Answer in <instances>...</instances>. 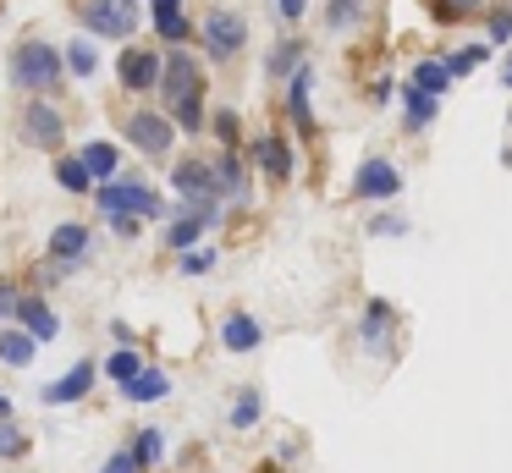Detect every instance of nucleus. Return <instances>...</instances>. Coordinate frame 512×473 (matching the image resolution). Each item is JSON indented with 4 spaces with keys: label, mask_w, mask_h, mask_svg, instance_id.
<instances>
[{
    "label": "nucleus",
    "mask_w": 512,
    "mask_h": 473,
    "mask_svg": "<svg viewBox=\"0 0 512 473\" xmlns=\"http://www.w3.org/2000/svg\"><path fill=\"white\" fill-rule=\"evenodd\" d=\"M133 457L144 462V468H160V462H166V435H160V429H138V435H133Z\"/></svg>",
    "instance_id": "32"
},
{
    "label": "nucleus",
    "mask_w": 512,
    "mask_h": 473,
    "mask_svg": "<svg viewBox=\"0 0 512 473\" xmlns=\"http://www.w3.org/2000/svg\"><path fill=\"white\" fill-rule=\"evenodd\" d=\"M358 17H364V0H325V28H331V33L353 28Z\"/></svg>",
    "instance_id": "34"
},
{
    "label": "nucleus",
    "mask_w": 512,
    "mask_h": 473,
    "mask_svg": "<svg viewBox=\"0 0 512 473\" xmlns=\"http://www.w3.org/2000/svg\"><path fill=\"white\" fill-rule=\"evenodd\" d=\"M501 88L512 94V55H507V66H501Z\"/></svg>",
    "instance_id": "46"
},
{
    "label": "nucleus",
    "mask_w": 512,
    "mask_h": 473,
    "mask_svg": "<svg viewBox=\"0 0 512 473\" xmlns=\"http://www.w3.org/2000/svg\"><path fill=\"white\" fill-rule=\"evenodd\" d=\"M149 6H177V0H149Z\"/></svg>",
    "instance_id": "48"
},
{
    "label": "nucleus",
    "mask_w": 512,
    "mask_h": 473,
    "mask_svg": "<svg viewBox=\"0 0 512 473\" xmlns=\"http://www.w3.org/2000/svg\"><path fill=\"white\" fill-rule=\"evenodd\" d=\"M23 297H28V292H17L12 281H0V325H6V319H17V314H23Z\"/></svg>",
    "instance_id": "40"
},
{
    "label": "nucleus",
    "mask_w": 512,
    "mask_h": 473,
    "mask_svg": "<svg viewBox=\"0 0 512 473\" xmlns=\"http://www.w3.org/2000/svg\"><path fill=\"white\" fill-rule=\"evenodd\" d=\"M39 347H45V341L28 325H0V363H6V369H28Z\"/></svg>",
    "instance_id": "14"
},
{
    "label": "nucleus",
    "mask_w": 512,
    "mask_h": 473,
    "mask_svg": "<svg viewBox=\"0 0 512 473\" xmlns=\"http://www.w3.org/2000/svg\"><path fill=\"white\" fill-rule=\"evenodd\" d=\"M0 457H6V462L28 457V429L17 424V418H0Z\"/></svg>",
    "instance_id": "33"
},
{
    "label": "nucleus",
    "mask_w": 512,
    "mask_h": 473,
    "mask_svg": "<svg viewBox=\"0 0 512 473\" xmlns=\"http://www.w3.org/2000/svg\"><path fill=\"white\" fill-rule=\"evenodd\" d=\"M17 138H23L28 149L61 154V143H67V116H61V105H50V94H28L23 110H17Z\"/></svg>",
    "instance_id": "2"
},
{
    "label": "nucleus",
    "mask_w": 512,
    "mask_h": 473,
    "mask_svg": "<svg viewBox=\"0 0 512 473\" xmlns=\"http://www.w3.org/2000/svg\"><path fill=\"white\" fill-rule=\"evenodd\" d=\"M254 154H259V171L270 176V182H292V149L281 132H265V138H254Z\"/></svg>",
    "instance_id": "16"
},
{
    "label": "nucleus",
    "mask_w": 512,
    "mask_h": 473,
    "mask_svg": "<svg viewBox=\"0 0 512 473\" xmlns=\"http://www.w3.org/2000/svg\"><path fill=\"white\" fill-rule=\"evenodd\" d=\"M259 418H265V396H259L254 385H243V391L232 396V407H226V424H232L237 435H248V429H254Z\"/></svg>",
    "instance_id": "23"
},
{
    "label": "nucleus",
    "mask_w": 512,
    "mask_h": 473,
    "mask_svg": "<svg viewBox=\"0 0 512 473\" xmlns=\"http://www.w3.org/2000/svg\"><path fill=\"white\" fill-rule=\"evenodd\" d=\"M17 325H28L39 341H56V336H61V319L50 314V303H45L39 292H28V297H23V314H17Z\"/></svg>",
    "instance_id": "21"
},
{
    "label": "nucleus",
    "mask_w": 512,
    "mask_h": 473,
    "mask_svg": "<svg viewBox=\"0 0 512 473\" xmlns=\"http://www.w3.org/2000/svg\"><path fill=\"white\" fill-rule=\"evenodd\" d=\"M397 99V83L391 77H375V88H369V105H391Z\"/></svg>",
    "instance_id": "44"
},
{
    "label": "nucleus",
    "mask_w": 512,
    "mask_h": 473,
    "mask_svg": "<svg viewBox=\"0 0 512 473\" xmlns=\"http://www.w3.org/2000/svg\"><path fill=\"white\" fill-rule=\"evenodd\" d=\"M485 61H490V44H463V50H452V55H446L452 77H468L474 66H485Z\"/></svg>",
    "instance_id": "35"
},
{
    "label": "nucleus",
    "mask_w": 512,
    "mask_h": 473,
    "mask_svg": "<svg viewBox=\"0 0 512 473\" xmlns=\"http://www.w3.org/2000/svg\"><path fill=\"white\" fill-rule=\"evenodd\" d=\"M210 264H215V253H210V248H188V253H182V264H177V270L193 281V275H210Z\"/></svg>",
    "instance_id": "38"
},
{
    "label": "nucleus",
    "mask_w": 512,
    "mask_h": 473,
    "mask_svg": "<svg viewBox=\"0 0 512 473\" xmlns=\"http://www.w3.org/2000/svg\"><path fill=\"white\" fill-rule=\"evenodd\" d=\"M199 39H204V55H210V61H237V55H243V44H248L243 11H210V17H204V28H199Z\"/></svg>",
    "instance_id": "5"
},
{
    "label": "nucleus",
    "mask_w": 512,
    "mask_h": 473,
    "mask_svg": "<svg viewBox=\"0 0 512 473\" xmlns=\"http://www.w3.org/2000/svg\"><path fill=\"white\" fill-rule=\"evenodd\" d=\"M215 171H221V193H226V198H237V204H248V198H254V182H248V160H243L237 149H221Z\"/></svg>",
    "instance_id": "17"
},
{
    "label": "nucleus",
    "mask_w": 512,
    "mask_h": 473,
    "mask_svg": "<svg viewBox=\"0 0 512 473\" xmlns=\"http://www.w3.org/2000/svg\"><path fill=\"white\" fill-rule=\"evenodd\" d=\"M149 17H155V33L166 44H188L193 39V17L182 11V0H177V6H149Z\"/></svg>",
    "instance_id": "22"
},
{
    "label": "nucleus",
    "mask_w": 512,
    "mask_h": 473,
    "mask_svg": "<svg viewBox=\"0 0 512 473\" xmlns=\"http://www.w3.org/2000/svg\"><path fill=\"white\" fill-rule=\"evenodd\" d=\"M397 193H402V171L386 160V154H369V160L358 165V176H353V198L380 204V198H397Z\"/></svg>",
    "instance_id": "9"
},
{
    "label": "nucleus",
    "mask_w": 512,
    "mask_h": 473,
    "mask_svg": "<svg viewBox=\"0 0 512 473\" xmlns=\"http://www.w3.org/2000/svg\"><path fill=\"white\" fill-rule=\"evenodd\" d=\"M435 110H441V99H435V94H424V88H402V127H408V132H424V127H430V121H435Z\"/></svg>",
    "instance_id": "19"
},
{
    "label": "nucleus",
    "mask_w": 512,
    "mask_h": 473,
    "mask_svg": "<svg viewBox=\"0 0 512 473\" xmlns=\"http://www.w3.org/2000/svg\"><path fill=\"white\" fill-rule=\"evenodd\" d=\"M166 391H171V374L149 363L144 374H133V380L122 385V402H160V396H166Z\"/></svg>",
    "instance_id": "24"
},
{
    "label": "nucleus",
    "mask_w": 512,
    "mask_h": 473,
    "mask_svg": "<svg viewBox=\"0 0 512 473\" xmlns=\"http://www.w3.org/2000/svg\"><path fill=\"white\" fill-rule=\"evenodd\" d=\"M188 94H204V72L188 50H171L166 55V77H160V99H188Z\"/></svg>",
    "instance_id": "11"
},
{
    "label": "nucleus",
    "mask_w": 512,
    "mask_h": 473,
    "mask_svg": "<svg viewBox=\"0 0 512 473\" xmlns=\"http://www.w3.org/2000/svg\"><path fill=\"white\" fill-rule=\"evenodd\" d=\"M408 83H413V88H424V94H435V99H441L446 88L457 83V77H452V66H446V61H413V77H408Z\"/></svg>",
    "instance_id": "26"
},
{
    "label": "nucleus",
    "mask_w": 512,
    "mask_h": 473,
    "mask_svg": "<svg viewBox=\"0 0 512 473\" xmlns=\"http://www.w3.org/2000/svg\"><path fill=\"white\" fill-rule=\"evenodd\" d=\"M61 50H67L72 77H94V72H100V44H94V33H83V39L61 44Z\"/></svg>",
    "instance_id": "28"
},
{
    "label": "nucleus",
    "mask_w": 512,
    "mask_h": 473,
    "mask_svg": "<svg viewBox=\"0 0 512 473\" xmlns=\"http://www.w3.org/2000/svg\"><path fill=\"white\" fill-rule=\"evenodd\" d=\"M89 391H94V358H78L61 380H50L45 391H39V402L45 407H72V402H83Z\"/></svg>",
    "instance_id": "12"
},
{
    "label": "nucleus",
    "mask_w": 512,
    "mask_h": 473,
    "mask_svg": "<svg viewBox=\"0 0 512 473\" xmlns=\"http://www.w3.org/2000/svg\"><path fill=\"white\" fill-rule=\"evenodd\" d=\"M116 77H122L127 94H160L166 61H160L155 50H144V44H133V50H122V61H116Z\"/></svg>",
    "instance_id": "8"
},
{
    "label": "nucleus",
    "mask_w": 512,
    "mask_h": 473,
    "mask_svg": "<svg viewBox=\"0 0 512 473\" xmlns=\"http://www.w3.org/2000/svg\"><path fill=\"white\" fill-rule=\"evenodd\" d=\"M83 160H89L94 182H116V165H122V154H116L111 143H89V149H83Z\"/></svg>",
    "instance_id": "31"
},
{
    "label": "nucleus",
    "mask_w": 512,
    "mask_h": 473,
    "mask_svg": "<svg viewBox=\"0 0 512 473\" xmlns=\"http://www.w3.org/2000/svg\"><path fill=\"white\" fill-rule=\"evenodd\" d=\"M358 341H364V352H375V358H391L397 352V308L386 303V297H369L364 314H358Z\"/></svg>",
    "instance_id": "7"
},
{
    "label": "nucleus",
    "mask_w": 512,
    "mask_h": 473,
    "mask_svg": "<svg viewBox=\"0 0 512 473\" xmlns=\"http://www.w3.org/2000/svg\"><path fill=\"white\" fill-rule=\"evenodd\" d=\"M270 11H276L281 22H298L303 11H309V0H276V6H270Z\"/></svg>",
    "instance_id": "45"
},
{
    "label": "nucleus",
    "mask_w": 512,
    "mask_h": 473,
    "mask_svg": "<svg viewBox=\"0 0 512 473\" xmlns=\"http://www.w3.org/2000/svg\"><path fill=\"white\" fill-rule=\"evenodd\" d=\"M221 347L237 352V358H243V352H259V347H265V325H259L254 314H243V308H237V314L221 319Z\"/></svg>",
    "instance_id": "13"
},
{
    "label": "nucleus",
    "mask_w": 512,
    "mask_h": 473,
    "mask_svg": "<svg viewBox=\"0 0 512 473\" xmlns=\"http://www.w3.org/2000/svg\"><path fill=\"white\" fill-rule=\"evenodd\" d=\"M309 94H314V66H298V72L287 77V110H292V121H298L303 132H314V110H309Z\"/></svg>",
    "instance_id": "18"
},
{
    "label": "nucleus",
    "mask_w": 512,
    "mask_h": 473,
    "mask_svg": "<svg viewBox=\"0 0 512 473\" xmlns=\"http://www.w3.org/2000/svg\"><path fill=\"white\" fill-rule=\"evenodd\" d=\"M298 66H303V44H298V39H281V44H276V55H270V66H265V72L276 77V83H287V77L298 72Z\"/></svg>",
    "instance_id": "30"
},
{
    "label": "nucleus",
    "mask_w": 512,
    "mask_h": 473,
    "mask_svg": "<svg viewBox=\"0 0 512 473\" xmlns=\"http://www.w3.org/2000/svg\"><path fill=\"white\" fill-rule=\"evenodd\" d=\"M56 182H61V193H94V171H89V160H83V154H56Z\"/></svg>",
    "instance_id": "20"
},
{
    "label": "nucleus",
    "mask_w": 512,
    "mask_h": 473,
    "mask_svg": "<svg viewBox=\"0 0 512 473\" xmlns=\"http://www.w3.org/2000/svg\"><path fill=\"white\" fill-rule=\"evenodd\" d=\"M210 132L221 138V149H237V138H243V121H237V110H215V116H210Z\"/></svg>",
    "instance_id": "36"
},
{
    "label": "nucleus",
    "mask_w": 512,
    "mask_h": 473,
    "mask_svg": "<svg viewBox=\"0 0 512 473\" xmlns=\"http://www.w3.org/2000/svg\"><path fill=\"white\" fill-rule=\"evenodd\" d=\"M144 369H149V358H144L138 347H116L111 358H105V374H111L116 385H127L133 374H144Z\"/></svg>",
    "instance_id": "29"
},
{
    "label": "nucleus",
    "mask_w": 512,
    "mask_h": 473,
    "mask_svg": "<svg viewBox=\"0 0 512 473\" xmlns=\"http://www.w3.org/2000/svg\"><path fill=\"white\" fill-rule=\"evenodd\" d=\"M122 132L133 138V149H138V154H149V160H166L171 143H177V121L160 116V110H133Z\"/></svg>",
    "instance_id": "6"
},
{
    "label": "nucleus",
    "mask_w": 512,
    "mask_h": 473,
    "mask_svg": "<svg viewBox=\"0 0 512 473\" xmlns=\"http://www.w3.org/2000/svg\"><path fill=\"white\" fill-rule=\"evenodd\" d=\"M512 39V11H496L490 17V44H507Z\"/></svg>",
    "instance_id": "43"
},
{
    "label": "nucleus",
    "mask_w": 512,
    "mask_h": 473,
    "mask_svg": "<svg viewBox=\"0 0 512 473\" xmlns=\"http://www.w3.org/2000/svg\"><path fill=\"white\" fill-rule=\"evenodd\" d=\"M94 204H100V215H116V209H122V215H144V220L166 215V198L144 182H100L94 187Z\"/></svg>",
    "instance_id": "3"
},
{
    "label": "nucleus",
    "mask_w": 512,
    "mask_h": 473,
    "mask_svg": "<svg viewBox=\"0 0 512 473\" xmlns=\"http://www.w3.org/2000/svg\"><path fill=\"white\" fill-rule=\"evenodd\" d=\"M50 259H61V264L89 259V226H83V220H61V226L50 231Z\"/></svg>",
    "instance_id": "15"
},
{
    "label": "nucleus",
    "mask_w": 512,
    "mask_h": 473,
    "mask_svg": "<svg viewBox=\"0 0 512 473\" xmlns=\"http://www.w3.org/2000/svg\"><path fill=\"white\" fill-rule=\"evenodd\" d=\"M364 231H369V237H408L413 226H408L402 215H369V226H364Z\"/></svg>",
    "instance_id": "37"
},
{
    "label": "nucleus",
    "mask_w": 512,
    "mask_h": 473,
    "mask_svg": "<svg viewBox=\"0 0 512 473\" xmlns=\"http://www.w3.org/2000/svg\"><path fill=\"white\" fill-rule=\"evenodd\" d=\"M105 226H111L122 242H133L138 231H144V215H122V209H116V215H105Z\"/></svg>",
    "instance_id": "39"
},
{
    "label": "nucleus",
    "mask_w": 512,
    "mask_h": 473,
    "mask_svg": "<svg viewBox=\"0 0 512 473\" xmlns=\"http://www.w3.org/2000/svg\"><path fill=\"white\" fill-rule=\"evenodd\" d=\"M100 473H144V462L133 457V451H111V457H105V468Z\"/></svg>",
    "instance_id": "41"
},
{
    "label": "nucleus",
    "mask_w": 512,
    "mask_h": 473,
    "mask_svg": "<svg viewBox=\"0 0 512 473\" xmlns=\"http://www.w3.org/2000/svg\"><path fill=\"white\" fill-rule=\"evenodd\" d=\"M171 187H177V198H226V193H221V171H215V160H199V154L177 160V171H171Z\"/></svg>",
    "instance_id": "10"
},
{
    "label": "nucleus",
    "mask_w": 512,
    "mask_h": 473,
    "mask_svg": "<svg viewBox=\"0 0 512 473\" xmlns=\"http://www.w3.org/2000/svg\"><path fill=\"white\" fill-rule=\"evenodd\" d=\"M78 22L94 33V39H133L138 6H133V0H83Z\"/></svg>",
    "instance_id": "4"
},
{
    "label": "nucleus",
    "mask_w": 512,
    "mask_h": 473,
    "mask_svg": "<svg viewBox=\"0 0 512 473\" xmlns=\"http://www.w3.org/2000/svg\"><path fill=\"white\" fill-rule=\"evenodd\" d=\"M67 72H72L67 50H56V44H45V39H23L12 50V83L23 88V94H56Z\"/></svg>",
    "instance_id": "1"
},
{
    "label": "nucleus",
    "mask_w": 512,
    "mask_h": 473,
    "mask_svg": "<svg viewBox=\"0 0 512 473\" xmlns=\"http://www.w3.org/2000/svg\"><path fill=\"white\" fill-rule=\"evenodd\" d=\"M204 231H210V220H204V215H193V209H182V215L166 226V248L188 253V248H199V242H204Z\"/></svg>",
    "instance_id": "25"
},
{
    "label": "nucleus",
    "mask_w": 512,
    "mask_h": 473,
    "mask_svg": "<svg viewBox=\"0 0 512 473\" xmlns=\"http://www.w3.org/2000/svg\"><path fill=\"white\" fill-rule=\"evenodd\" d=\"M0 418H12V396L0 391Z\"/></svg>",
    "instance_id": "47"
},
{
    "label": "nucleus",
    "mask_w": 512,
    "mask_h": 473,
    "mask_svg": "<svg viewBox=\"0 0 512 473\" xmlns=\"http://www.w3.org/2000/svg\"><path fill=\"white\" fill-rule=\"evenodd\" d=\"M474 11H479V0H435V17H446V22H452V17H474Z\"/></svg>",
    "instance_id": "42"
},
{
    "label": "nucleus",
    "mask_w": 512,
    "mask_h": 473,
    "mask_svg": "<svg viewBox=\"0 0 512 473\" xmlns=\"http://www.w3.org/2000/svg\"><path fill=\"white\" fill-rule=\"evenodd\" d=\"M171 121H177V132H188V138H199V132L210 127V116H204V94L171 99Z\"/></svg>",
    "instance_id": "27"
}]
</instances>
